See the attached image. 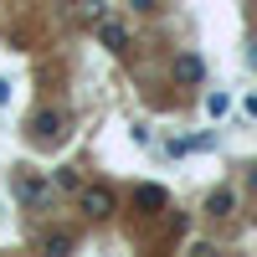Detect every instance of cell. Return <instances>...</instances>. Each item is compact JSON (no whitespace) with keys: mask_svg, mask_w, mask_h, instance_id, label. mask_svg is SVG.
<instances>
[{"mask_svg":"<svg viewBox=\"0 0 257 257\" xmlns=\"http://www.w3.org/2000/svg\"><path fill=\"white\" fill-rule=\"evenodd\" d=\"M26 134H31V144H62L67 139V113L62 108H41V113H31Z\"/></svg>","mask_w":257,"mask_h":257,"instance_id":"1","label":"cell"},{"mask_svg":"<svg viewBox=\"0 0 257 257\" xmlns=\"http://www.w3.org/2000/svg\"><path fill=\"white\" fill-rule=\"evenodd\" d=\"M82 216H93V221L113 216V190L108 185H82Z\"/></svg>","mask_w":257,"mask_h":257,"instance_id":"2","label":"cell"},{"mask_svg":"<svg viewBox=\"0 0 257 257\" xmlns=\"http://www.w3.org/2000/svg\"><path fill=\"white\" fill-rule=\"evenodd\" d=\"M16 196L26 206H41V201H47V180L31 175V170H16Z\"/></svg>","mask_w":257,"mask_h":257,"instance_id":"3","label":"cell"},{"mask_svg":"<svg viewBox=\"0 0 257 257\" xmlns=\"http://www.w3.org/2000/svg\"><path fill=\"white\" fill-rule=\"evenodd\" d=\"M201 77H206V62H201L196 52H185V57H175V82H185V88H196Z\"/></svg>","mask_w":257,"mask_h":257,"instance_id":"4","label":"cell"},{"mask_svg":"<svg viewBox=\"0 0 257 257\" xmlns=\"http://www.w3.org/2000/svg\"><path fill=\"white\" fill-rule=\"evenodd\" d=\"M98 36H103V47H108V52H123V47H128V31L118 26V21H98Z\"/></svg>","mask_w":257,"mask_h":257,"instance_id":"5","label":"cell"},{"mask_svg":"<svg viewBox=\"0 0 257 257\" xmlns=\"http://www.w3.org/2000/svg\"><path fill=\"white\" fill-rule=\"evenodd\" d=\"M36 247H41V252H52V257H67V252H72V237H67V231H41Z\"/></svg>","mask_w":257,"mask_h":257,"instance_id":"6","label":"cell"},{"mask_svg":"<svg viewBox=\"0 0 257 257\" xmlns=\"http://www.w3.org/2000/svg\"><path fill=\"white\" fill-rule=\"evenodd\" d=\"M134 201H139L144 211H155V206H165V190H160V185H139V190H134Z\"/></svg>","mask_w":257,"mask_h":257,"instance_id":"7","label":"cell"},{"mask_svg":"<svg viewBox=\"0 0 257 257\" xmlns=\"http://www.w3.org/2000/svg\"><path fill=\"white\" fill-rule=\"evenodd\" d=\"M206 211H211V216H226V211H231V190H216V196L206 201Z\"/></svg>","mask_w":257,"mask_h":257,"instance_id":"8","label":"cell"},{"mask_svg":"<svg viewBox=\"0 0 257 257\" xmlns=\"http://www.w3.org/2000/svg\"><path fill=\"white\" fill-rule=\"evenodd\" d=\"M77 16H82V21H103V11H98V0H77Z\"/></svg>","mask_w":257,"mask_h":257,"instance_id":"9","label":"cell"},{"mask_svg":"<svg viewBox=\"0 0 257 257\" xmlns=\"http://www.w3.org/2000/svg\"><path fill=\"white\" fill-rule=\"evenodd\" d=\"M128 6H134V11H155V0H128Z\"/></svg>","mask_w":257,"mask_h":257,"instance_id":"10","label":"cell"},{"mask_svg":"<svg viewBox=\"0 0 257 257\" xmlns=\"http://www.w3.org/2000/svg\"><path fill=\"white\" fill-rule=\"evenodd\" d=\"M6 98H11V82H0V108H6Z\"/></svg>","mask_w":257,"mask_h":257,"instance_id":"11","label":"cell"}]
</instances>
